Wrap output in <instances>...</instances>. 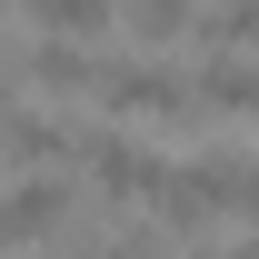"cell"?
<instances>
[{"label":"cell","mask_w":259,"mask_h":259,"mask_svg":"<svg viewBox=\"0 0 259 259\" xmlns=\"http://www.w3.org/2000/svg\"><path fill=\"white\" fill-rule=\"evenodd\" d=\"M90 90H100V110H110V120H190V110H199L190 80H180V70H160V60H120V70H100Z\"/></svg>","instance_id":"obj_1"},{"label":"cell","mask_w":259,"mask_h":259,"mask_svg":"<svg viewBox=\"0 0 259 259\" xmlns=\"http://www.w3.org/2000/svg\"><path fill=\"white\" fill-rule=\"evenodd\" d=\"M70 220V190L60 180H20V190H0V239H50Z\"/></svg>","instance_id":"obj_2"},{"label":"cell","mask_w":259,"mask_h":259,"mask_svg":"<svg viewBox=\"0 0 259 259\" xmlns=\"http://www.w3.org/2000/svg\"><path fill=\"white\" fill-rule=\"evenodd\" d=\"M20 70H30L40 90H90L100 60H90V40H60V30H40L30 50H20Z\"/></svg>","instance_id":"obj_3"},{"label":"cell","mask_w":259,"mask_h":259,"mask_svg":"<svg viewBox=\"0 0 259 259\" xmlns=\"http://www.w3.org/2000/svg\"><path fill=\"white\" fill-rule=\"evenodd\" d=\"M190 100L209 110V120H259V70H249V60H209V70L190 80Z\"/></svg>","instance_id":"obj_4"},{"label":"cell","mask_w":259,"mask_h":259,"mask_svg":"<svg viewBox=\"0 0 259 259\" xmlns=\"http://www.w3.org/2000/svg\"><path fill=\"white\" fill-rule=\"evenodd\" d=\"M90 169H100L110 199H150V190H160V150H140V140H100Z\"/></svg>","instance_id":"obj_5"},{"label":"cell","mask_w":259,"mask_h":259,"mask_svg":"<svg viewBox=\"0 0 259 259\" xmlns=\"http://www.w3.org/2000/svg\"><path fill=\"white\" fill-rule=\"evenodd\" d=\"M30 20H40V30H60V40H100L120 10H110V0H30Z\"/></svg>","instance_id":"obj_6"},{"label":"cell","mask_w":259,"mask_h":259,"mask_svg":"<svg viewBox=\"0 0 259 259\" xmlns=\"http://www.w3.org/2000/svg\"><path fill=\"white\" fill-rule=\"evenodd\" d=\"M180 30H199V0H130V40H180Z\"/></svg>","instance_id":"obj_7"},{"label":"cell","mask_w":259,"mask_h":259,"mask_svg":"<svg viewBox=\"0 0 259 259\" xmlns=\"http://www.w3.org/2000/svg\"><path fill=\"white\" fill-rule=\"evenodd\" d=\"M199 30L220 40V50H249L259 40V0H199Z\"/></svg>","instance_id":"obj_8"},{"label":"cell","mask_w":259,"mask_h":259,"mask_svg":"<svg viewBox=\"0 0 259 259\" xmlns=\"http://www.w3.org/2000/svg\"><path fill=\"white\" fill-rule=\"evenodd\" d=\"M229 209H239V220L259 229V169H239V190H229Z\"/></svg>","instance_id":"obj_9"},{"label":"cell","mask_w":259,"mask_h":259,"mask_svg":"<svg viewBox=\"0 0 259 259\" xmlns=\"http://www.w3.org/2000/svg\"><path fill=\"white\" fill-rule=\"evenodd\" d=\"M0 100H10V80H0Z\"/></svg>","instance_id":"obj_10"}]
</instances>
